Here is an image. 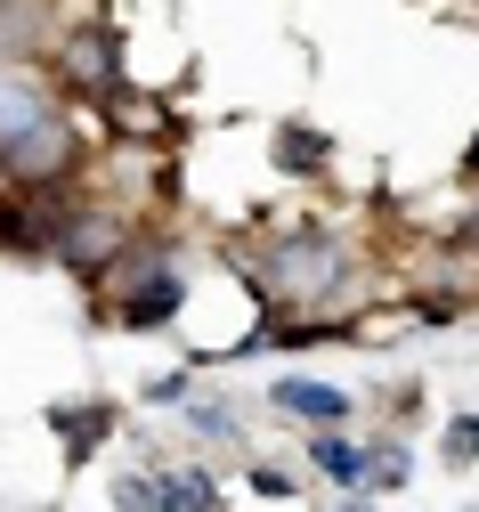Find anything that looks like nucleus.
<instances>
[{"label":"nucleus","instance_id":"nucleus-1","mask_svg":"<svg viewBox=\"0 0 479 512\" xmlns=\"http://www.w3.org/2000/svg\"><path fill=\"white\" fill-rule=\"evenodd\" d=\"M252 293L268 309H325L341 285H350V244L325 236V228H285L252 252Z\"/></svg>","mask_w":479,"mask_h":512},{"label":"nucleus","instance_id":"nucleus-2","mask_svg":"<svg viewBox=\"0 0 479 512\" xmlns=\"http://www.w3.org/2000/svg\"><path fill=\"white\" fill-rule=\"evenodd\" d=\"M98 301H106L114 326H130V334H147V326H163V317H179V301H187L179 252H171L163 236H130L122 261L98 277Z\"/></svg>","mask_w":479,"mask_h":512},{"label":"nucleus","instance_id":"nucleus-3","mask_svg":"<svg viewBox=\"0 0 479 512\" xmlns=\"http://www.w3.org/2000/svg\"><path fill=\"white\" fill-rule=\"evenodd\" d=\"M82 163H90V139L74 131V114H65V106L49 122H33V131L0 139V179H17V187H74Z\"/></svg>","mask_w":479,"mask_h":512},{"label":"nucleus","instance_id":"nucleus-4","mask_svg":"<svg viewBox=\"0 0 479 512\" xmlns=\"http://www.w3.org/2000/svg\"><path fill=\"white\" fill-rule=\"evenodd\" d=\"M130 236H139V228H130V212H122V204H106V196H74V204H65V220H57L49 261L98 285V277L122 261V244H130Z\"/></svg>","mask_w":479,"mask_h":512},{"label":"nucleus","instance_id":"nucleus-5","mask_svg":"<svg viewBox=\"0 0 479 512\" xmlns=\"http://www.w3.org/2000/svg\"><path fill=\"white\" fill-rule=\"evenodd\" d=\"M49 74H57V90L65 98H114L122 90V41L98 25V17H82V25H65L57 41H49Z\"/></svg>","mask_w":479,"mask_h":512},{"label":"nucleus","instance_id":"nucleus-6","mask_svg":"<svg viewBox=\"0 0 479 512\" xmlns=\"http://www.w3.org/2000/svg\"><path fill=\"white\" fill-rule=\"evenodd\" d=\"M57 74H41L33 57H0V139H17V131H33V122H49L57 114Z\"/></svg>","mask_w":479,"mask_h":512},{"label":"nucleus","instance_id":"nucleus-7","mask_svg":"<svg viewBox=\"0 0 479 512\" xmlns=\"http://www.w3.org/2000/svg\"><path fill=\"white\" fill-rule=\"evenodd\" d=\"M350 391H333V382H317V374H277L268 382V415H285V423H350Z\"/></svg>","mask_w":479,"mask_h":512},{"label":"nucleus","instance_id":"nucleus-8","mask_svg":"<svg viewBox=\"0 0 479 512\" xmlns=\"http://www.w3.org/2000/svg\"><path fill=\"white\" fill-rule=\"evenodd\" d=\"M309 464H317L333 488L366 496V447L350 439V423H317V431H309Z\"/></svg>","mask_w":479,"mask_h":512},{"label":"nucleus","instance_id":"nucleus-9","mask_svg":"<svg viewBox=\"0 0 479 512\" xmlns=\"http://www.w3.org/2000/svg\"><path fill=\"white\" fill-rule=\"evenodd\" d=\"M155 472H163V512H212L228 496L203 464H155Z\"/></svg>","mask_w":479,"mask_h":512},{"label":"nucleus","instance_id":"nucleus-10","mask_svg":"<svg viewBox=\"0 0 479 512\" xmlns=\"http://www.w3.org/2000/svg\"><path fill=\"white\" fill-rule=\"evenodd\" d=\"M415 480V456H406V439H366V496H398Z\"/></svg>","mask_w":479,"mask_h":512},{"label":"nucleus","instance_id":"nucleus-11","mask_svg":"<svg viewBox=\"0 0 479 512\" xmlns=\"http://www.w3.org/2000/svg\"><path fill=\"white\" fill-rule=\"evenodd\" d=\"M57 431H65V456H90V439L98 431H114V407H57Z\"/></svg>","mask_w":479,"mask_h":512},{"label":"nucleus","instance_id":"nucleus-12","mask_svg":"<svg viewBox=\"0 0 479 512\" xmlns=\"http://www.w3.org/2000/svg\"><path fill=\"white\" fill-rule=\"evenodd\" d=\"M277 163H285V171H317V163H325V131L285 122V131H277Z\"/></svg>","mask_w":479,"mask_h":512},{"label":"nucleus","instance_id":"nucleus-13","mask_svg":"<svg viewBox=\"0 0 479 512\" xmlns=\"http://www.w3.org/2000/svg\"><path fill=\"white\" fill-rule=\"evenodd\" d=\"M439 447H447V464H479V415H455Z\"/></svg>","mask_w":479,"mask_h":512},{"label":"nucleus","instance_id":"nucleus-14","mask_svg":"<svg viewBox=\"0 0 479 512\" xmlns=\"http://www.w3.org/2000/svg\"><path fill=\"white\" fill-rule=\"evenodd\" d=\"M252 488H260V496H293V472H277V464H260V472H252Z\"/></svg>","mask_w":479,"mask_h":512},{"label":"nucleus","instance_id":"nucleus-15","mask_svg":"<svg viewBox=\"0 0 479 512\" xmlns=\"http://www.w3.org/2000/svg\"><path fill=\"white\" fill-rule=\"evenodd\" d=\"M195 431H212V439H228V431H236V415H228V407H195Z\"/></svg>","mask_w":479,"mask_h":512}]
</instances>
